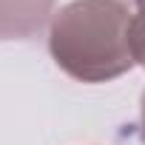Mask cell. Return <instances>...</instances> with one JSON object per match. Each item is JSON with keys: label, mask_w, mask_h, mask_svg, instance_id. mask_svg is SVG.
<instances>
[{"label": "cell", "mask_w": 145, "mask_h": 145, "mask_svg": "<svg viewBox=\"0 0 145 145\" xmlns=\"http://www.w3.org/2000/svg\"><path fill=\"white\" fill-rule=\"evenodd\" d=\"M142 142H145V94H142Z\"/></svg>", "instance_id": "cell-4"}, {"label": "cell", "mask_w": 145, "mask_h": 145, "mask_svg": "<svg viewBox=\"0 0 145 145\" xmlns=\"http://www.w3.org/2000/svg\"><path fill=\"white\" fill-rule=\"evenodd\" d=\"M54 0H0V40H26L51 14Z\"/></svg>", "instance_id": "cell-2"}, {"label": "cell", "mask_w": 145, "mask_h": 145, "mask_svg": "<svg viewBox=\"0 0 145 145\" xmlns=\"http://www.w3.org/2000/svg\"><path fill=\"white\" fill-rule=\"evenodd\" d=\"M54 63L80 83H105L134 65L131 14L120 0H71L48 26Z\"/></svg>", "instance_id": "cell-1"}, {"label": "cell", "mask_w": 145, "mask_h": 145, "mask_svg": "<svg viewBox=\"0 0 145 145\" xmlns=\"http://www.w3.org/2000/svg\"><path fill=\"white\" fill-rule=\"evenodd\" d=\"M139 12L131 17V51H134V63H139L145 68V0H137Z\"/></svg>", "instance_id": "cell-3"}]
</instances>
